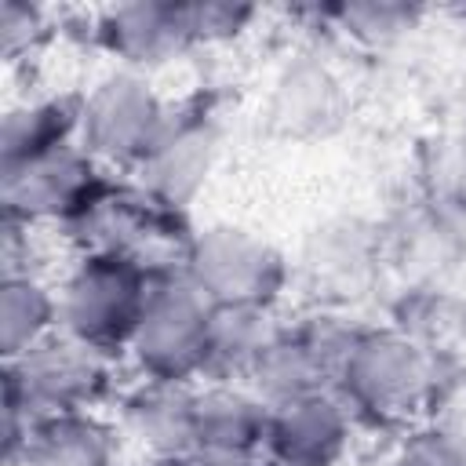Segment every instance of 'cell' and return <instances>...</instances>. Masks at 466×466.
<instances>
[{
	"label": "cell",
	"mask_w": 466,
	"mask_h": 466,
	"mask_svg": "<svg viewBox=\"0 0 466 466\" xmlns=\"http://www.w3.org/2000/svg\"><path fill=\"white\" fill-rule=\"evenodd\" d=\"M149 291L153 288L146 284V269H138L135 262L87 255L58 299V317L69 324L73 339L106 350L135 335Z\"/></svg>",
	"instance_id": "1"
},
{
	"label": "cell",
	"mask_w": 466,
	"mask_h": 466,
	"mask_svg": "<svg viewBox=\"0 0 466 466\" xmlns=\"http://www.w3.org/2000/svg\"><path fill=\"white\" fill-rule=\"evenodd\" d=\"M131 342L153 382H178L182 375L208 368V342H211L208 299L186 280L157 284L149 291L146 313Z\"/></svg>",
	"instance_id": "2"
},
{
	"label": "cell",
	"mask_w": 466,
	"mask_h": 466,
	"mask_svg": "<svg viewBox=\"0 0 466 466\" xmlns=\"http://www.w3.org/2000/svg\"><path fill=\"white\" fill-rule=\"evenodd\" d=\"M95 346L80 339H44L29 353H22L11 364L7 375V404H22L29 411L47 415H69L80 411L87 400H95L102 386V364Z\"/></svg>",
	"instance_id": "3"
},
{
	"label": "cell",
	"mask_w": 466,
	"mask_h": 466,
	"mask_svg": "<svg viewBox=\"0 0 466 466\" xmlns=\"http://www.w3.org/2000/svg\"><path fill=\"white\" fill-rule=\"evenodd\" d=\"M346 393L360 411L379 419L408 415L430 390L426 357L415 342L400 335H360L342 357Z\"/></svg>",
	"instance_id": "4"
},
{
	"label": "cell",
	"mask_w": 466,
	"mask_h": 466,
	"mask_svg": "<svg viewBox=\"0 0 466 466\" xmlns=\"http://www.w3.org/2000/svg\"><path fill=\"white\" fill-rule=\"evenodd\" d=\"M164 131V109L138 76L102 80L80 106L84 153L106 160H146Z\"/></svg>",
	"instance_id": "5"
},
{
	"label": "cell",
	"mask_w": 466,
	"mask_h": 466,
	"mask_svg": "<svg viewBox=\"0 0 466 466\" xmlns=\"http://www.w3.org/2000/svg\"><path fill=\"white\" fill-rule=\"evenodd\" d=\"M193 288L215 306H262L280 266L277 255L240 229H211L189 248Z\"/></svg>",
	"instance_id": "6"
},
{
	"label": "cell",
	"mask_w": 466,
	"mask_h": 466,
	"mask_svg": "<svg viewBox=\"0 0 466 466\" xmlns=\"http://www.w3.org/2000/svg\"><path fill=\"white\" fill-rule=\"evenodd\" d=\"M91 157L66 146L4 164V204L11 218H69L95 189Z\"/></svg>",
	"instance_id": "7"
},
{
	"label": "cell",
	"mask_w": 466,
	"mask_h": 466,
	"mask_svg": "<svg viewBox=\"0 0 466 466\" xmlns=\"http://www.w3.org/2000/svg\"><path fill=\"white\" fill-rule=\"evenodd\" d=\"M266 437L284 466H331L346 441V415L328 397L302 393L280 404Z\"/></svg>",
	"instance_id": "8"
},
{
	"label": "cell",
	"mask_w": 466,
	"mask_h": 466,
	"mask_svg": "<svg viewBox=\"0 0 466 466\" xmlns=\"http://www.w3.org/2000/svg\"><path fill=\"white\" fill-rule=\"evenodd\" d=\"M98 36L124 62H157L193 40L186 4H120L102 11Z\"/></svg>",
	"instance_id": "9"
},
{
	"label": "cell",
	"mask_w": 466,
	"mask_h": 466,
	"mask_svg": "<svg viewBox=\"0 0 466 466\" xmlns=\"http://www.w3.org/2000/svg\"><path fill=\"white\" fill-rule=\"evenodd\" d=\"M211 142L215 138L204 120H178V124L164 120V131L157 135L149 157L142 160L149 167V193L175 208V200L189 193L197 178L208 171Z\"/></svg>",
	"instance_id": "10"
},
{
	"label": "cell",
	"mask_w": 466,
	"mask_h": 466,
	"mask_svg": "<svg viewBox=\"0 0 466 466\" xmlns=\"http://www.w3.org/2000/svg\"><path fill=\"white\" fill-rule=\"evenodd\" d=\"M25 462L29 466H106L109 462V441L76 411L69 415H47L33 430L25 426Z\"/></svg>",
	"instance_id": "11"
},
{
	"label": "cell",
	"mask_w": 466,
	"mask_h": 466,
	"mask_svg": "<svg viewBox=\"0 0 466 466\" xmlns=\"http://www.w3.org/2000/svg\"><path fill=\"white\" fill-rule=\"evenodd\" d=\"M55 317H58V299H51L29 273L25 277L7 273L0 299V339L7 360H18L36 342H44Z\"/></svg>",
	"instance_id": "12"
},
{
	"label": "cell",
	"mask_w": 466,
	"mask_h": 466,
	"mask_svg": "<svg viewBox=\"0 0 466 466\" xmlns=\"http://www.w3.org/2000/svg\"><path fill=\"white\" fill-rule=\"evenodd\" d=\"M44 29V15L29 4H15L7 0L0 7V36H4V55L15 58L22 47H29Z\"/></svg>",
	"instance_id": "13"
},
{
	"label": "cell",
	"mask_w": 466,
	"mask_h": 466,
	"mask_svg": "<svg viewBox=\"0 0 466 466\" xmlns=\"http://www.w3.org/2000/svg\"><path fill=\"white\" fill-rule=\"evenodd\" d=\"M400 466H466V444L448 433H426L404 448Z\"/></svg>",
	"instance_id": "14"
}]
</instances>
